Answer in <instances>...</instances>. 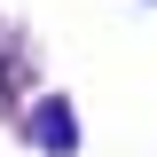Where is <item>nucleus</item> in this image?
Returning <instances> with one entry per match:
<instances>
[{
  "mask_svg": "<svg viewBox=\"0 0 157 157\" xmlns=\"http://www.w3.org/2000/svg\"><path fill=\"white\" fill-rule=\"evenodd\" d=\"M0 78H8V71H0Z\"/></svg>",
  "mask_w": 157,
  "mask_h": 157,
  "instance_id": "1",
  "label": "nucleus"
}]
</instances>
